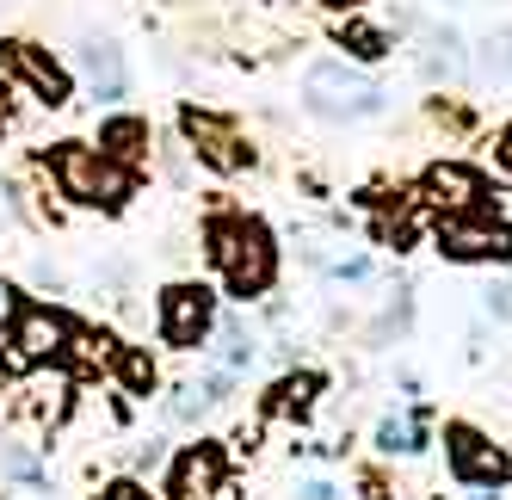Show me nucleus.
I'll return each mask as SVG.
<instances>
[{
	"label": "nucleus",
	"instance_id": "nucleus-20",
	"mask_svg": "<svg viewBox=\"0 0 512 500\" xmlns=\"http://www.w3.org/2000/svg\"><path fill=\"white\" fill-rule=\"evenodd\" d=\"M68 346H75L81 365H112V334H93V328H68Z\"/></svg>",
	"mask_w": 512,
	"mask_h": 500
},
{
	"label": "nucleus",
	"instance_id": "nucleus-11",
	"mask_svg": "<svg viewBox=\"0 0 512 500\" xmlns=\"http://www.w3.org/2000/svg\"><path fill=\"white\" fill-rule=\"evenodd\" d=\"M426 198L445 210V217H457V210H482L488 180L475 167H463V161H438V167H426Z\"/></svg>",
	"mask_w": 512,
	"mask_h": 500
},
{
	"label": "nucleus",
	"instance_id": "nucleus-32",
	"mask_svg": "<svg viewBox=\"0 0 512 500\" xmlns=\"http://www.w3.org/2000/svg\"><path fill=\"white\" fill-rule=\"evenodd\" d=\"M500 161L512 167V124H506V136H500Z\"/></svg>",
	"mask_w": 512,
	"mask_h": 500
},
{
	"label": "nucleus",
	"instance_id": "nucleus-12",
	"mask_svg": "<svg viewBox=\"0 0 512 500\" xmlns=\"http://www.w3.org/2000/svg\"><path fill=\"white\" fill-rule=\"evenodd\" d=\"M167 494H173V500H223V451H216V445L179 451Z\"/></svg>",
	"mask_w": 512,
	"mask_h": 500
},
{
	"label": "nucleus",
	"instance_id": "nucleus-13",
	"mask_svg": "<svg viewBox=\"0 0 512 500\" xmlns=\"http://www.w3.org/2000/svg\"><path fill=\"white\" fill-rule=\"evenodd\" d=\"M62 414H68V377H44V383H25L19 389V420L56 426Z\"/></svg>",
	"mask_w": 512,
	"mask_h": 500
},
{
	"label": "nucleus",
	"instance_id": "nucleus-14",
	"mask_svg": "<svg viewBox=\"0 0 512 500\" xmlns=\"http://www.w3.org/2000/svg\"><path fill=\"white\" fill-rule=\"evenodd\" d=\"M99 149L130 167V161L149 155V124H142V118H124V112H118V118H105V124H99Z\"/></svg>",
	"mask_w": 512,
	"mask_h": 500
},
{
	"label": "nucleus",
	"instance_id": "nucleus-21",
	"mask_svg": "<svg viewBox=\"0 0 512 500\" xmlns=\"http://www.w3.org/2000/svg\"><path fill=\"white\" fill-rule=\"evenodd\" d=\"M210 408H216V402L204 396V383H179V389H173V402H167V414H173V420H186V426L204 420Z\"/></svg>",
	"mask_w": 512,
	"mask_h": 500
},
{
	"label": "nucleus",
	"instance_id": "nucleus-30",
	"mask_svg": "<svg viewBox=\"0 0 512 500\" xmlns=\"http://www.w3.org/2000/svg\"><path fill=\"white\" fill-rule=\"evenodd\" d=\"M31 284H62V272L50 260H38V266H31Z\"/></svg>",
	"mask_w": 512,
	"mask_h": 500
},
{
	"label": "nucleus",
	"instance_id": "nucleus-7",
	"mask_svg": "<svg viewBox=\"0 0 512 500\" xmlns=\"http://www.w3.org/2000/svg\"><path fill=\"white\" fill-rule=\"evenodd\" d=\"M216 328V297L204 284H167L161 291V340L179 352H198Z\"/></svg>",
	"mask_w": 512,
	"mask_h": 500
},
{
	"label": "nucleus",
	"instance_id": "nucleus-29",
	"mask_svg": "<svg viewBox=\"0 0 512 500\" xmlns=\"http://www.w3.org/2000/svg\"><path fill=\"white\" fill-rule=\"evenodd\" d=\"M297 500H340V488H334V482H303Z\"/></svg>",
	"mask_w": 512,
	"mask_h": 500
},
{
	"label": "nucleus",
	"instance_id": "nucleus-3",
	"mask_svg": "<svg viewBox=\"0 0 512 500\" xmlns=\"http://www.w3.org/2000/svg\"><path fill=\"white\" fill-rule=\"evenodd\" d=\"M383 87L364 81L352 62H315L303 75V105L315 118H377L383 112Z\"/></svg>",
	"mask_w": 512,
	"mask_h": 500
},
{
	"label": "nucleus",
	"instance_id": "nucleus-18",
	"mask_svg": "<svg viewBox=\"0 0 512 500\" xmlns=\"http://www.w3.org/2000/svg\"><path fill=\"white\" fill-rule=\"evenodd\" d=\"M216 328H223V365L241 377L253 359H260V346H253V328H247V321L241 315H223V321H216Z\"/></svg>",
	"mask_w": 512,
	"mask_h": 500
},
{
	"label": "nucleus",
	"instance_id": "nucleus-25",
	"mask_svg": "<svg viewBox=\"0 0 512 500\" xmlns=\"http://www.w3.org/2000/svg\"><path fill=\"white\" fill-rule=\"evenodd\" d=\"M161 463H167V445H161V439H149V445H136V451H130V470H136V476L161 470Z\"/></svg>",
	"mask_w": 512,
	"mask_h": 500
},
{
	"label": "nucleus",
	"instance_id": "nucleus-26",
	"mask_svg": "<svg viewBox=\"0 0 512 500\" xmlns=\"http://www.w3.org/2000/svg\"><path fill=\"white\" fill-rule=\"evenodd\" d=\"M482 297H488V315L494 321H512V284H488Z\"/></svg>",
	"mask_w": 512,
	"mask_h": 500
},
{
	"label": "nucleus",
	"instance_id": "nucleus-6",
	"mask_svg": "<svg viewBox=\"0 0 512 500\" xmlns=\"http://www.w3.org/2000/svg\"><path fill=\"white\" fill-rule=\"evenodd\" d=\"M438 254L445 260H512V223L482 217V210H457L438 223Z\"/></svg>",
	"mask_w": 512,
	"mask_h": 500
},
{
	"label": "nucleus",
	"instance_id": "nucleus-19",
	"mask_svg": "<svg viewBox=\"0 0 512 500\" xmlns=\"http://www.w3.org/2000/svg\"><path fill=\"white\" fill-rule=\"evenodd\" d=\"M426 75L432 81H445V75H457V68H463V38H457V31L445 25V31H432V38H426Z\"/></svg>",
	"mask_w": 512,
	"mask_h": 500
},
{
	"label": "nucleus",
	"instance_id": "nucleus-27",
	"mask_svg": "<svg viewBox=\"0 0 512 500\" xmlns=\"http://www.w3.org/2000/svg\"><path fill=\"white\" fill-rule=\"evenodd\" d=\"M364 278H371V260H364V254H352V260L334 266V284H364Z\"/></svg>",
	"mask_w": 512,
	"mask_h": 500
},
{
	"label": "nucleus",
	"instance_id": "nucleus-9",
	"mask_svg": "<svg viewBox=\"0 0 512 500\" xmlns=\"http://www.w3.org/2000/svg\"><path fill=\"white\" fill-rule=\"evenodd\" d=\"M0 75L25 81L44 105H68V68H62L56 56H44L38 44H25V38H7V44H0Z\"/></svg>",
	"mask_w": 512,
	"mask_h": 500
},
{
	"label": "nucleus",
	"instance_id": "nucleus-31",
	"mask_svg": "<svg viewBox=\"0 0 512 500\" xmlns=\"http://www.w3.org/2000/svg\"><path fill=\"white\" fill-rule=\"evenodd\" d=\"M7 118H13V87H7V75H0V130H7Z\"/></svg>",
	"mask_w": 512,
	"mask_h": 500
},
{
	"label": "nucleus",
	"instance_id": "nucleus-16",
	"mask_svg": "<svg viewBox=\"0 0 512 500\" xmlns=\"http://www.w3.org/2000/svg\"><path fill=\"white\" fill-rule=\"evenodd\" d=\"M334 38H340V50L358 56V62H383V56H389V31L371 25V19H340Z\"/></svg>",
	"mask_w": 512,
	"mask_h": 500
},
{
	"label": "nucleus",
	"instance_id": "nucleus-24",
	"mask_svg": "<svg viewBox=\"0 0 512 500\" xmlns=\"http://www.w3.org/2000/svg\"><path fill=\"white\" fill-rule=\"evenodd\" d=\"M482 68H488L494 81H512V31H500V38L482 44Z\"/></svg>",
	"mask_w": 512,
	"mask_h": 500
},
{
	"label": "nucleus",
	"instance_id": "nucleus-17",
	"mask_svg": "<svg viewBox=\"0 0 512 500\" xmlns=\"http://www.w3.org/2000/svg\"><path fill=\"white\" fill-rule=\"evenodd\" d=\"M112 371H118V383L130 389V396H149V389H155V359L142 346H118L112 352Z\"/></svg>",
	"mask_w": 512,
	"mask_h": 500
},
{
	"label": "nucleus",
	"instance_id": "nucleus-22",
	"mask_svg": "<svg viewBox=\"0 0 512 500\" xmlns=\"http://www.w3.org/2000/svg\"><path fill=\"white\" fill-rule=\"evenodd\" d=\"M315 389H321V377L315 371H303V377H284L272 396H278V408H290V414H303L309 402H315Z\"/></svg>",
	"mask_w": 512,
	"mask_h": 500
},
{
	"label": "nucleus",
	"instance_id": "nucleus-4",
	"mask_svg": "<svg viewBox=\"0 0 512 500\" xmlns=\"http://www.w3.org/2000/svg\"><path fill=\"white\" fill-rule=\"evenodd\" d=\"M62 352H68V321L44 303H19L13 321H7V340H0L7 371H38V365L62 359Z\"/></svg>",
	"mask_w": 512,
	"mask_h": 500
},
{
	"label": "nucleus",
	"instance_id": "nucleus-1",
	"mask_svg": "<svg viewBox=\"0 0 512 500\" xmlns=\"http://www.w3.org/2000/svg\"><path fill=\"white\" fill-rule=\"evenodd\" d=\"M210 260L223 272L229 297H266L278 278V247L260 217H216L210 223Z\"/></svg>",
	"mask_w": 512,
	"mask_h": 500
},
{
	"label": "nucleus",
	"instance_id": "nucleus-2",
	"mask_svg": "<svg viewBox=\"0 0 512 500\" xmlns=\"http://www.w3.org/2000/svg\"><path fill=\"white\" fill-rule=\"evenodd\" d=\"M56 186L75 198V204H105V210H124L130 204V167L112 161L105 149H87V142H62L50 155Z\"/></svg>",
	"mask_w": 512,
	"mask_h": 500
},
{
	"label": "nucleus",
	"instance_id": "nucleus-5",
	"mask_svg": "<svg viewBox=\"0 0 512 500\" xmlns=\"http://www.w3.org/2000/svg\"><path fill=\"white\" fill-rule=\"evenodd\" d=\"M179 136L192 142V155L216 173H241L253 167V149H247V136L229 124V118H216V112H198V105H179Z\"/></svg>",
	"mask_w": 512,
	"mask_h": 500
},
{
	"label": "nucleus",
	"instance_id": "nucleus-15",
	"mask_svg": "<svg viewBox=\"0 0 512 500\" xmlns=\"http://www.w3.org/2000/svg\"><path fill=\"white\" fill-rule=\"evenodd\" d=\"M377 451L383 457H414L426 451V408H414V420H377Z\"/></svg>",
	"mask_w": 512,
	"mask_h": 500
},
{
	"label": "nucleus",
	"instance_id": "nucleus-8",
	"mask_svg": "<svg viewBox=\"0 0 512 500\" xmlns=\"http://www.w3.org/2000/svg\"><path fill=\"white\" fill-rule=\"evenodd\" d=\"M445 463H451V476H457V482H469V488H500V482L512 476L506 451H500L488 433L463 426V420H451V426H445Z\"/></svg>",
	"mask_w": 512,
	"mask_h": 500
},
{
	"label": "nucleus",
	"instance_id": "nucleus-28",
	"mask_svg": "<svg viewBox=\"0 0 512 500\" xmlns=\"http://www.w3.org/2000/svg\"><path fill=\"white\" fill-rule=\"evenodd\" d=\"M99 500H149V488H142V482H112Z\"/></svg>",
	"mask_w": 512,
	"mask_h": 500
},
{
	"label": "nucleus",
	"instance_id": "nucleus-23",
	"mask_svg": "<svg viewBox=\"0 0 512 500\" xmlns=\"http://www.w3.org/2000/svg\"><path fill=\"white\" fill-rule=\"evenodd\" d=\"M0 470H7L13 482H25V488H44L38 457H31V451H19V445H0Z\"/></svg>",
	"mask_w": 512,
	"mask_h": 500
},
{
	"label": "nucleus",
	"instance_id": "nucleus-10",
	"mask_svg": "<svg viewBox=\"0 0 512 500\" xmlns=\"http://www.w3.org/2000/svg\"><path fill=\"white\" fill-rule=\"evenodd\" d=\"M75 62H81V75H87V99L93 105L130 99V68H124V50L112 38H81L75 44Z\"/></svg>",
	"mask_w": 512,
	"mask_h": 500
}]
</instances>
